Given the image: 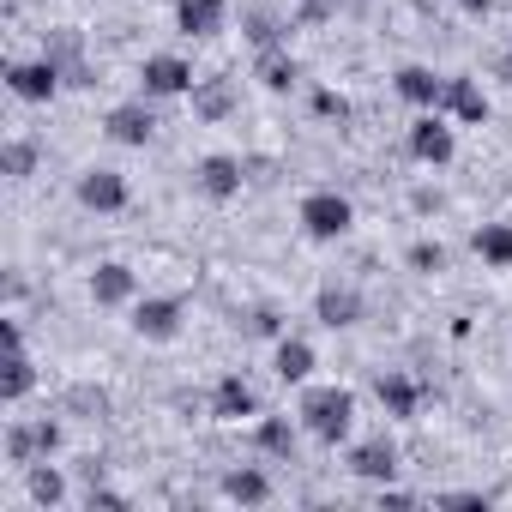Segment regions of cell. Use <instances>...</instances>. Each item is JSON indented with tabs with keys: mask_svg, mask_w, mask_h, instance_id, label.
Here are the masks:
<instances>
[{
	"mask_svg": "<svg viewBox=\"0 0 512 512\" xmlns=\"http://www.w3.org/2000/svg\"><path fill=\"white\" fill-rule=\"evenodd\" d=\"M350 416H356V398L344 392V386H314L308 398H302V422H308V434H320V440H344L350 434Z\"/></svg>",
	"mask_w": 512,
	"mask_h": 512,
	"instance_id": "obj_1",
	"label": "cell"
},
{
	"mask_svg": "<svg viewBox=\"0 0 512 512\" xmlns=\"http://www.w3.org/2000/svg\"><path fill=\"white\" fill-rule=\"evenodd\" d=\"M350 217H356V211H350L344 193H308V199H302V223H308L314 241H338V235L350 229Z\"/></svg>",
	"mask_w": 512,
	"mask_h": 512,
	"instance_id": "obj_2",
	"label": "cell"
},
{
	"mask_svg": "<svg viewBox=\"0 0 512 512\" xmlns=\"http://www.w3.org/2000/svg\"><path fill=\"white\" fill-rule=\"evenodd\" d=\"M139 79H145V91H151V97H181V91H193V85H199V79H193V67H187L181 55H151Z\"/></svg>",
	"mask_w": 512,
	"mask_h": 512,
	"instance_id": "obj_3",
	"label": "cell"
},
{
	"mask_svg": "<svg viewBox=\"0 0 512 512\" xmlns=\"http://www.w3.org/2000/svg\"><path fill=\"white\" fill-rule=\"evenodd\" d=\"M7 85L25 103H49L55 85H61V73H55V61H19V67H7Z\"/></svg>",
	"mask_w": 512,
	"mask_h": 512,
	"instance_id": "obj_4",
	"label": "cell"
},
{
	"mask_svg": "<svg viewBox=\"0 0 512 512\" xmlns=\"http://www.w3.org/2000/svg\"><path fill=\"white\" fill-rule=\"evenodd\" d=\"M133 332L139 338H175L181 332V302L175 296H145L133 308Z\"/></svg>",
	"mask_w": 512,
	"mask_h": 512,
	"instance_id": "obj_5",
	"label": "cell"
},
{
	"mask_svg": "<svg viewBox=\"0 0 512 512\" xmlns=\"http://www.w3.org/2000/svg\"><path fill=\"white\" fill-rule=\"evenodd\" d=\"M0 338H7V380H0V398H7V404H19L25 392H31V356H25V338H19V326L7 320V326H0Z\"/></svg>",
	"mask_w": 512,
	"mask_h": 512,
	"instance_id": "obj_6",
	"label": "cell"
},
{
	"mask_svg": "<svg viewBox=\"0 0 512 512\" xmlns=\"http://www.w3.org/2000/svg\"><path fill=\"white\" fill-rule=\"evenodd\" d=\"M61 446V428L55 422H31V428H13L7 434V458L13 464H37V452H55Z\"/></svg>",
	"mask_w": 512,
	"mask_h": 512,
	"instance_id": "obj_7",
	"label": "cell"
},
{
	"mask_svg": "<svg viewBox=\"0 0 512 512\" xmlns=\"http://www.w3.org/2000/svg\"><path fill=\"white\" fill-rule=\"evenodd\" d=\"M79 199H85L91 211H121V205H127V181H121L115 169H91V175L79 181Z\"/></svg>",
	"mask_w": 512,
	"mask_h": 512,
	"instance_id": "obj_8",
	"label": "cell"
},
{
	"mask_svg": "<svg viewBox=\"0 0 512 512\" xmlns=\"http://www.w3.org/2000/svg\"><path fill=\"white\" fill-rule=\"evenodd\" d=\"M410 151H416L422 163H446V157H452V127L434 121V115H422V121L410 127Z\"/></svg>",
	"mask_w": 512,
	"mask_h": 512,
	"instance_id": "obj_9",
	"label": "cell"
},
{
	"mask_svg": "<svg viewBox=\"0 0 512 512\" xmlns=\"http://www.w3.org/2000/svg\"><path fill=\"white\" fill-rule=\"evenodd\" d=\"M380 404H386L398 422H410V416L422 410V386H416L410 374H380Z\"/></svg>",
	"mask_w": 512,
	"mask_h": 512,
	"instance_id": "obj_10",
	"label": "cell"
},
{
	"mask_svg": "<svg viewBox=\"0 0 512 512\" xmlns=\"http://www.w3.org/2000/svg\"><path fill=\"white\" fill-rule=\"evenodd\" d=\"M175 19H181L187 37H217L223 31V0H181Z\"/></svg>",
	"mask_w": 512,
	"mask_h": 512,
	"instance_id": "obj_11",
	"label": "cell"
},
{
	"mask_svg": "<svg viewBox=\"0 0 512 512\" xmlns=\"http://www.w3.org/2000/svg\"><path fill=\"white\" fill-rule=\"evenodd\" d=\"M199 187H205L211 199H235V193H241V163H235V157H205V163H199Z\"/></svg>",
	"mask_w": 512,
	"mask_h": 512,
	"instance_id": "obj_12",
	"label": "cell"
},
{
	"mask_svg": "<svg viewBox=\"0 0 512 512\" xmlns=\"http://www.w3.org/2000/svg\"><path fill=\"white\" fill-rule=\"evenodd\" d=\"M440 103L458 115V121H488V97L470 85V79H446V91H440Z\"/></svg>",
	"mask_w": 512,
	"mask_h": 512,
	"instance_id": "obj_13",
	"label": "cell"
},
{
	"mask_svg": "<svg viewBox=\"0 0 512 512\" xmlns=\"http://www.w3.org/2000/svg\"><path fill=\"white\" fill-rule=\"evenodd\" d=\"M151 109H139V103H121L115 115H109V139H121V145H145L151 139Z\"/></svg>",
	"mask_w": 512,
	"mask_h": 512,
	"instance_id": "obj_14",
	"label": "cell"
},
{
	"mask_svg": "<svg viewBox=\"0 0 512 512\" xmlns=\"http://www.w3.org/2000/svg\"><path fill=\"white\" fill-rule=\"evenodd\" d=\"M350 470H356V476H368V482H392V470H398V452H392L386 440H368V446H356Z\"/></svg>",
	"mask_w": 512,
	"mask_h": 512,
	"instance_id": "obj_15",
	"label": "cell"
},
{
	"mask_svg": "<svg viewBox=\"0 0 512 512\" xmlns=\"http://www.w3.org/2000/svg\"><path fill=\"white\" fill-rule=\"evenodd\" d=\"M253 410H260V404H253V386L247 380H217V416L223 422H241V416H253Z\"/></svg>",
	"mask_w": 512,
	"mask_h": 512,
	"instance_id": "obj_16",
	"label": "cell"
},
{
	"mask_svg": "<svg viewBox=\"0 0 512 512\" xmlns=\"http://www.w3.org/2000/svg\"><path fill=\"white\" fill-rule=\"evenodd\" d=\"M91 296H97L103 308L127 302V296H133V272H127V266H97V272H91Z\"/></svg>",
	"mask_w": 512,
	"mask_h": 512,
	"instance_id": "obj_17",
	"label": "cell"
},
{
	"mask_svg": "<svg viewBox=\"0 0 512 512\" xmlns=\"http://www.w3.org/2000/svg\"><path fill=\"white\" fill-rule=\"evenodd\" d=\"M223 494L241 500V506H260V500L272 494V482H266L260 470H229V476H223Z\"/></svg>",
	"mask_w": 512,
	"mask_h": 512,
	"instance_id": "obj_18",
	"label": "cell"
},
{
	"mask_svg": "<svg viewBox=\"0 0 512 512\" xmlns=\"http://www.w3.org/2000/svg\"><path fill=\"white\" fill-rule=\"evenodd\" d=\"M398 91H404L410 103H422V109H428V103H440V91H446V79H434L428 67H404V73H398Z\"/></svg>",
	"mask_w": 512,
	"mask_h": 512,
	"instance_id": "obj_19",
	"label": "cell"
},
{
	"mask_svg": "<svg viewBox=\"0 0 512 512\" xmlns=\"http://www.w3.org/2000/svg\"><path fill=\"white\" fill-rule=\"evenodd\" d=\"M308 374H314V350H308L302 338H284V344H278V380L296 386V380H308Z\"/></svg>",
	"mask_w": 512,
	"mask_h": 512,
	"instance_id": "obj_20",
	"label": "cell"
},
{
	"mask_svg": "<svg viewBox=\"0 0 512 512\" xmlns=\"http://www.w3.org/2000/svg\"><path fill=\"white\" fill-rule=\"evenodd\" d=\"M356 314H362L356 290H320V320L326 326H356Z\"/></svg>",
	"mask_w": 512,
	"mask_h": 512,
	"instance_id": "obj_21",
	"label": "cell"
},
{
	"mask_svg": "<svg viewBox=\"0 0 512 512\" xmlns=\"http://www.w3.org/2000/svg\"><path fill=\"white\" fill-rule=\"evenodd\" d=\"M476 253H482L488 266H512V229H506V223H488V229L476 235Z\"/></svg>",
	"mask_w": 512,
	"mask_h": 512,
	"instance_id": "obj_22",
	"label": "cell"
},
{
	"mask_svg": "<svg viewBox=\"0 0 512 512\" xmlns=\"http://www.w3.org/2000/svg\"><path fill=\"white\" fill-rule=\"evenodd\" d=\"M260 79H266V91H290V85H296V61L266 49V55H260Z\"/></svg>",
	"mask_w": 512,
	"mask_h": 512,
	"instance_id": "obj_23",
	"label": "cell"
},
{
	"mask_svg": "<svg viewBox=\"0 0 512 512\" xmlns=\"http://www.w3.org/2000/svg\"><path fill=\"white\" fill-rule=\"evenodd\" d=\"M61 494H67L61 470H43V464H31V500H37V506H55Z\"/></svg>",
	"mask_w": 512,
	"mask_h": 512,
	"instance_id": "obj_24",
	"label": "cell"
},
{
	"mask_svg": "<svg viewBox=\"0 0 512 512\" xmlns=\"http://www.w3.org/2000/svg\"><path fill=\"white\" fill-rule=\"evenodd\" d=\"M193 103H199V115H229V85H223V79L193 85Z\"/></svg>",
	"mask_w": 512,
	"mask_h": 512,
	"instance_id": "obj_25",
	"label": "cell"
},
{
	"mask_svg": "<svg viewBox=\"0 0 512 512\" xmlns=\"http://www.w3.org/2000/svg\"><path fill=\"white\" fill-rule=\"evenodd\" d=\"M260 446H266V452H290V446H296L290 422H260Z\"/></svg>",
	"mask_w": 512,
	"mask_h": 512,
	"instance_id": "obj_26",
	"label": "cell"
},
{
	"mask_svg": "<svg viewBox=\"0 0 512 512\" xmlns=\"http://www.w3.org/2000/svg\"><path fill=\"white\" fill-rule=\"evenodd\" d=\"M31 163H37V151H31L25 139H13V145H7V175H31Z\"/></svg>",
	"mask_w": 512,
	"mask_h": 512,
	"instance_id": "obj_27",
	"label": "cell"
},
{
	"mask_svg": "<svg viewBox=\"0 0 512 512\" xmlns=\"http://www.w3.org/2000/svg\"><path fill=\"white\" fill-rule=\"evenodd\" d=\"M410 266H416V272H440V247H428V241L410 247Z\"/></svg>",
	"mask_w": 512,
	"mask_h": 512,
	"instance_id": "obj_28",
	"label": "cell"
},
{
	"mask_svg": "<svg viewBox=\"0 0 512 512\" xmlns=\"http://www.w3.org/2000/svg\"><path fill=\"white\" fill-rule=\"evenodd\" d=\"M314 109H320V115H338V121L350 115V103H344L338 91H320V97H314Z\"/></svg>",
	"mask_w": 512,
	"mask_h": 512,
	"instance_id": "obj_29",
	"label": "cell"
},
{
	"mask_svg": "<svg viewBox=\"0 0 512 512\" xmlns=\"http://www.w3.org/2000/svg\"><path fill=\"white\" fill-rule=\"evenodd\" d=\"M458 7H464V13H476V19H482V13H488V7H494V0H458Z\"/></svg>",
	"mask_w": 512,
	"mask_h": 512,
	"instance_id": "obj_30",
	"label": "cell"
},
{
	"mask_svg": "<svg viewBox=\"0 0 512 512\" xmlns=\"http://www.w3.org/2000/svg\"><path fill=\"white\" fill-rule=\"evenodd\" d=\"M500 79H506V85H512V49H506V55H500Z\"/></svg>",
	"mask_w": 512,
	"mask_h": 512,
	"instance_id": "obj_31",
	"label": "cell"
}]
</instances>
